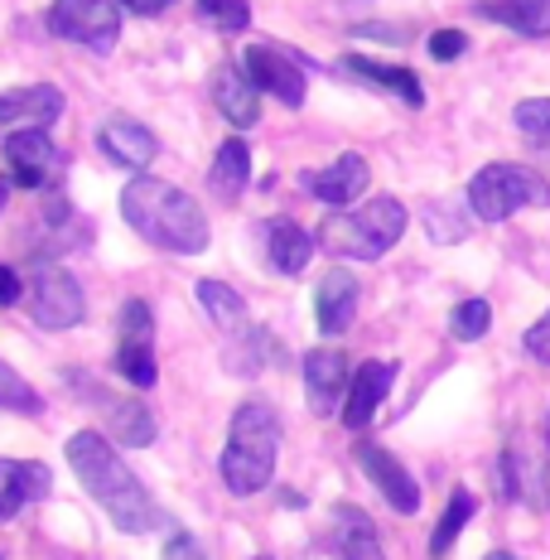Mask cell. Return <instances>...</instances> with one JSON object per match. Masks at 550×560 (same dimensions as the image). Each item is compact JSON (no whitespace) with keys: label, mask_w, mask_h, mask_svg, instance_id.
<instances>
[{"label":"cell","mask_w":550,"mask_h":560,"mask_svg":"<svg viewBox=\"0 0 550 560\" xmlns=\"http://www.w3.org/2000/svg\"><path fill=\"white\" fill-rule=\"evenodd\" d=\"M5 194H10V189H5V179H0V208H5Z\"/></svg>","instance_id":"74e56055"},{"label":"cell","mask_w":550,"mask_h":560,"mask_svg":"<svg viewBox=\"0 0 550 560\" xmlns=\"http://www.w3.org/2000/svg\"><path fill=\"white\" fill-rule=\"evenodd\" d=\"M367 179H372L367 160H362V155H343V160H333L329 170L304 174V189L319 198V203H329V208H348L353 198H362Z\"/></svg>","instance_id":"9a60e30c"},{"label":"cell","mask_w":550,"mask_h":560,"mask_svg":"<svg viewBox=\"0 0 550 560\" xmlns=\"http://www.w3.org/2000/svg\"><path fill=\"white\" fill-rule=\"evenodd\" d=\"M198 300H203L208 319H213L218 329H227V334L247 329V300L232 285H222V280H198Z\"/></svg>","instance_id":"d4e9b609"},{"label":"cell","mask_w":550,"mask_h":560,"mask_svg":"<svg viewBox=\"0 0 550 560\" xmlns=\"http://www.w3.org/2000/svg\"><path fill=\"white\" fill-rule=\"evenodd\" d=\"M97 145H102V155L121 170H145L150 160L160 155V140L150 136V126H140L136 116H107L97 131Z\"/></svg>","instance_id":"5bb4252c"},{"label":"cell","mask_w":550,"mask_h":560,"mask_svg":"<svg viewBox=\"0 0 550 560\" xmlns=\"http://www.w3.org/2000/svg\"><path fill=\"white\" fill-rule=\"evenodd\" d=\"M483 560H517V556H507V551H488Z\"/></svg>","instance_id":"8d00e7d4"},{"label":"cell","mask_w":550,"mask_h":560,"mask_svg":"<svg viewBox=\"0 0 550 560\" xmlns=\"http://www.w3.org/2000/svg\"><path fill=\"white\" fill-rule=\"evenodd\" d=\"M546 445H550V411H546Z\"/></svg>","instance_id":"f35d334b"},{"label":"cell","mask_w":550,"mask_h":560,"mask_svg":"<svg viewBox=\"0 0 550 560\" xmlns=\"http://www.w3.org/2000/svg\"><path fill=\"white\" fill-rule=\"evenodd\" d=\"M198 10H203V15L213 20L218 30H227V34H237V30L251 25V5H247V0H198Z\"/></svg>","instance_id":"4dcf8cb0"},{"label":"cell","mask_w":550,"mask_h":560,"mask_svg":"<svg viewBox=\"0 0 550 560\" xmlns=\"http://www.w3.org/2000/svg\"><path fill=\"white\" fill-rule=\"evenodd\" d=\"M333 522H338V556L343 560H386L382 556V536H377V527H372L367 512L338 508Z\"/></svg>","instance_id":"603a6c76"},{"label":"cell","mask_w":550,"mask_h":560,"mask_svg":"<svg viewBox=\"0 0 550 560\" xmlns=\"http://www.w3.org/2000/svg\"><path fill=\"white\" fill-rule=\"evenodd\" d=\"M276 450H280V420L271 406L266 401L237 406L232 430H227V450H222V459H218L227 493H237V498L261 493L276 474Z\"/></svg>","instance_id":"3957f363"},{"label":"cell","mask_w":550,"mask_h":560,"mask_svg":"<svg viewBox=\"0 0 550 560\" xmlns=\"http://www.w3.org/2000/svg\"><path fill=\"white\" fill-rule=\"evenodd\" d=\"M247 179H251V150H247V140H222L218 145V155H213V174H208V184H213V194L218 198H237L242 189H247Z\"/></svg>","instance_id":"cb8c5ba5"},{"label":"cell","mask_w":550,"mask_h":560,"mask_svg":"<svg viewBox=\"0 0 550 560\" xmlns=\"http://www.w3.org/2000/svg\"><path fill=\"white\" fill-rule=\"evenodd\" d=\"M517 131H526L531 140H550V97H531V102H517Z\"/></svg>","instance_id":"1f68e13d"},{"label":"cell","mask_w":550,"mask_h":560,"mask_svg":"<svg viewBox=\"0 0 550 560\" xmlns=\"http://www.w3.org/2000/svg\"><path fill=\"white\" fill-rule=\"evenodd\" d=\"M256 560H271V556H256Z\"/></svg>","instance_id":"ab89813d"},{"label":"cell","mask_w":550,"mask_h":560,"mask_svg":"<svg viewBox=\"0 0 550 560\" xmlns=\"http://www.w3.org/2000/svg\"><path fill=\"white\" fill-rule=\"evenodd\" d=\"M468 517H473V493L468 488H454V498H449V508H444V517H440V527L430 532V556H449L454 551V541H459V532L468 527Z\"/></svg>","instance_id":"484cf974"},{"label":"cell","mask_w":550,"mask_h":560,"mask_svg":"<svg viewBox=\"0 0 550 560\" xmlns=\"http://www.w3.org/2000/svg\"><path fill=\"white\" fill-rule=\"evenodd\" d=\"M358 464H362V474L377 483V493L391 503L401 517H411V512H420V483L411 474H406V464L396 459L391 450H382V445H372V440H358Z\"/></svg>","instance_id":"8fae6325"},{"label":"cell","mask_w":550,"mask_h":560,"mask_svg":"<svg viewBox=\"0 0 550 560\" xmlns=\"http://www.w3.org/2000/svg\"><path fill=\"white\" fill-rule=\"evenodd\" d=\"M165 560H208V556H203V546H198L194 536H184V532H179V536H169Z\"/></svg>","instance_id":"e575fe53"},{"label":"cell","mask_w":550,"mask_h":560,"mask_svg":"<svg viewBox=\"0 0 550 560\" xmlns=\"http://www.w3.org/2000/svg\"><path fill=\"white\" fill-rule=\"evenodd\" d=\"M49 30L92 54H112L116 39H121V5L116 0H54Z\"/></svg>","instance_id":"8992f818"},{"label":"cell","mask_w":550,"mask_h":560,"mask_svg":"<svg viewBox=\"0 0 550 560\" xmlns=\"http://www.w3.org/2000/svg\"><path fill=\"white\" fill-rule=\"evenodd\" d=\"M0 406H5V411H20V416H39L44 411L39 392H34L30 382L5 363V358H0Z\"/></svg>","instance_id":"f546056e"},{"label":"cell","mask_w":550,"mask_h":560,"mask_svg":"<svg viewBox=\"0 0 550 560\" xmlns=\"http://www.w3.org/2000/svg\"><path fill=\"white\" fill-rule=\"evenodd\" d=\"M348 358L338 348H314L304 353V392H309L314 416H333L343 411V396H348Z\"/></svg>","instance_id":"4fadbf2b"},{"label":"cell","mask_w":550,"mask_h":560,"mask_svg":"<svg viewBox=\"0 0 550 560\" xmlns=\"http://www.w3.org/2000/svg\"><path fill=\"white\" fill-rule=\"evenodd\" d=\"M406 232V208L396 198H372L362 208H333L319 228V247L333 256H353V261H377L401 242Z\"/></svg>","instance_id":"277c9868"},{"label":"cell","mask_w":550,"mask_h":560,"mask_svg":"<svg viewBox=\"0 0 550 560\" xmlns=\"http://www.w3.org/2000/svg\"><path fill=\"white\" fill-rule=\"evenodd\" d=\"M526 353L541 358V363H550V310L531 324V329H526Z\"/></svg>","instance_id":"836d02e7"},{"label":"cell","mask_w":550,"mask_h":560,"mask_svg":"<svg viewBox=\"0 0 550 560\" xmlns=\"http://www.w3.org/2000/svg\"><path fill=\"white\" fill-rule=\"evenodd\" d=\"M20 290H25V285H20V276L10 271V266H0V305H15Z\"/></svg>","instance_id":"d590c367"},{"label":"cell","mask_w":550,"mask_h":560,"mask_svg":"<svg viewBox=\"0 0 550 560\" xmlns=\"http://www.w3.org/2000/svg\"><path fill=\"white\" fill-rule=\"evenodd\" d=\"M5 165H10V184L20 189H44L63 174V155L49 140V131H15L5 136Z\"/></svg>","instance_id":"9c48e42d"},{"label":"cell","mask_w":550,"mask_h":560,"mask_svg":"<svg viewBox=\"0 0 550 560\" xmlns=\"http://www.w3.org/2000/svg\"><path fill=\"white\" fill-rule=\"evenodd\" d=\"M348 73H358L362 83H377L382 92H391V97H401L406 107H425V88H420V78L411 68H396V63H377V58H358L348 54L343 58Z\"/></svg>","instance_id":"ffe728a7"},{"label":"cell","mask_w":550,"mask_h":560,"mask_svg":"<svg viewBox=\"0 0 550 560\" xmlns=\"http://www.w3.org/2000/svg\"><path fill=\"white\" fill-rule=\"evenodd\" d=\"M213 102L232 126H256V116H261V92L247 78V68L222 63L213 73Z\"/></svg>","instance_id":"ac0fdd59"},{"label":"cell","mask_w":550,"mask_h":560,"mask_svg":"<svg viewBox=\"0 0 550 560\" xmlns=\"http://www.w3.org/2000/svg\"><path fill=\"white\" fill-rule=\"evenodd\" d=\"M425 49H430V58H435V63H454V58L468 49V34H464V30H435Z\"/></svg>","instance_id":"d6a6232c"},{"label":"cell","mask_w":550,"mask_h":560,"mask_svg":"<svg viewBox=\"0 0 550 560\" xmlns=\"http://www.w3.org/2000/svg\"><path fill=\"white\" fill-rule=\"evenodd\" d=\"M550 184L526 165H488L468 179V208L483 223H507L517 208H546Z\"/></svg>","instance_id":"5b68a950"},{"label":"cell","mask_w":550,"mask_h":560,"mask_svg":"<svg viewBox=\"0 0 550 560\" xmlns=\"http://www.w3.org/2000/svg\"><path fill=\"white\" fill-rule=\"evenodd\" d=\"M478 15L526 34V39H550V0H483Z\"/></svg>","instance_id":"7402d4cb"},{"label":"cell","mask_w":550,"mask_h":560,"mask_svg":"<svg viewBox=\"0 0 550 560\" xmlns=\"http://www.w3.org/2000/svg\"><path fill=\"white\" fill-rule=\"evenodd\" d=\"M116 348H155V310L145 300H126L116 319Z\"/></svg>","instance_id":"4316f807"},{"label":"cell","mask_w":550,"mask_h":560,"mask_svg":"<svg viewBox=\"0 0 550 560\" xmlns=\"http://www.w3.org/2000/svg\"><path fill=\"white\" fill-rule=\"evenodd\" d=\"M116 372L131 382L136 392H150L160 382V368H155V348H116Z\"/></svg>","instance_id":"f1b7e54d"},{"label":"cell","mask_w":550,"mask_h":560,"mask_svg":"<svg viewBox=\"0 0 550 560\" xmlns=\"http://www.w3.org/2000/svg\"><path fill=\"white\" fill-rule=\"evenodd\" d=\"M314 314H319V334L324 338H338L348 334V324L358 319V280L333 266L329 276L319 280V295H314Z\"/></svg>","instance_id":"2e32d148"},{"label":"cell","mask_w":550,"mask_h":560,"mask_svg":"<svg viewBox=\"0 0 550 560\" xmlns=\"http://www.w3.org/2000/svg\"><path fill=\"white\" fill-rule=\"evenodd\" d=\"M247 78L256 83V92H271L285 107H304V68L300 58L280 44H251L247 49Z\"/></svg>","instance_id":"ba28073f"},{"label":"cell","mask_w":550,"mask_h":560,"mask_svg":"<svg viewBox=\"0 0 550 560\" xmlns=\"http://www.w3.org/2000/svg\"><path fill=\"white\" fill-rule=\"evenodd\" d=\"M314 247H319V242H314L300 223H290V218H276V223L266 228V256H271V266L280 276H300L304 266H309Z\"/></svg>","instance_id":"44dd1931"},{"label":"cell","mask_w":550,"mask_h":560,"mask_svg":"<svg viewBox=\"0 0 550 560\" xmlns=\"http://www.w3.org/2000/svg\"><path fill=\"white\" fill-rule=\"evenodd\" d=\"M63 116V92L49 83H30V88H10L0 92V136L15 131H44Z\"/></svg>","instance_id":"30bf717a"},{"label":"cell","mask_w":550,"mask_h":560,"mask_svg":"<svg viewBox=\"0 0 550 560\" xmlns=\"http://www.w3.org/2000/svg\"><path fill=\"white\" fill-rule=\"evenodd\" d=\"M121 218L131 223L150 247H165L179 256L208 252V218L184 189L155 179V174H140L121 189Z\"/></svg>","instance_id":"7a4b0ae2"},{"label":"cell","mask_w":550,"mask_h":560,"mask_svg":"<svg viewBox=\"0 0 550 560\" xmlns=\"http://www.w3.org/2000/svg\"><path fill=\"white\" fill-rule=\"evenodd\" d=\"M391 377L396 368L391 363H362L348 382V396H343V425L348 430H367V420L377 416L382 396L391 392Z\"/></svg>","instance_id":"e0dca14e"},{"label":"cell","mask_w":550,"mask_h":560,"mask_svg":"<svg viewBox=\"0 0 550 560\" xmlns=\"http://www.w3.org/2000/svg\"><path fill=\"white\" fill-rule=\"evenodd\" d=\"M488 329H493V305H488V300H464V305H454L449 334L459 338V343H478Z\"/></svg>","instance_id":"83f0119b"},{"label":"cell","mask_w":550,"mask_h":560,"mask_svg":"<svg viewBox=\"0 0 550 560\" xmlns=\"http://www.w3.org/2000/svg\"><path fill=\"white\" fill-rule=\"evenodd\" d=\"M34 324L39 329H73V324H83L87 314V300H83V285H78L68 271H58V266H34Z\"/></svg>","instance_id":"52a82bcc"},{"label":"cell","mask_w":550,"mask_h":560,"mask_svg":"<svg viewBox=\"0 0 550 560\" xmlns=\"http://www.w3.org/2000/svg\"><path fill=\"white\" fill-rule=\"evenodd\" d=\"M49 469L44 464H25V459H0V522H10L25 503L49 493Z\"/></svg>","instance_id":"d6986e66"},{"label":"cell","mask_w":550,"mask_h":560,"mask_svg":"<svg viewBox=\"0 0 550 560\" xmlns=\"http://www.w3.org/2000/svg\"><path fill=\"white\" fill-rule=\"evenodd\" d=\"M92 406L102 411V425L112 430V445H126V450H145L155 445V416L140 396H107V392H92Z\"/></svg>","instance_id":"7c38bea8"},{"label":"cell","mask_w":550,"mask_h":560,"mask_svg":"<svg viewBox=\"0 0 550 560\" xmlns=\"http://www.w3.org/2000/svg\"><path fill=\"white\" fill-rule=\"evenodd\" d=\"M68 464H73L78 483L97 498V508L112 517L116 532L126 536H145L150 527H160V508L145 493V483L131 474V464L116 454V445L102 430H78L68 440Z\"/></svg>","instance_id":"6da1fadb"}]
</instances>
